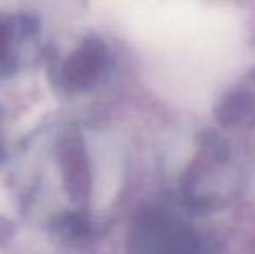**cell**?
<instances>
[{
    "instance_id": "3957f363",
    "label": "cell",
    "mask_w": 255,
    "mask_h": 254,
    "mask_svg": "<svg viewBox=\"0 0 255 254\" xmlns=\"http://www.w3.org/2000/svg\"><path fill=\"white\" fill-rule=\"evenodd\" d=\"M7 160V136H5V115L0 106V166Z\"/></svg>"
},
{
    "instance_id": "7a4b0ae2",
    "label": "cell",
    "mask_w": 255,
    "mask_h": 254,
    "mask_svg": "<svg viewBox=\"0 0 255 254\" xmlns=\"http://www.w3.org/2000/svg\"><path fill=\"white\" fill-rule=\"evenodd\" d=\"M42 38L40 19L28 12L0 10V80L33 61Z\"/></svg>"
},
{
    "instance_id": "6da1fadb",
    "label": "cell",
    "mask_w": 255,
    "mask_h": 254,
    "mask_svg": "<svg viewBox=\"0 0 255 254\" xmlns=\"http://www.w3.org/2000/svg\"><path fill=\"white\" fill-rule=\"evenodd\" d=\"M110 51L98 35H85L66 51H54L47 59L49 82L63 96H80L104 80Z\"/></svg>"
}]
</instances>
